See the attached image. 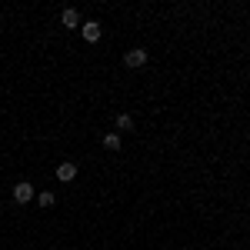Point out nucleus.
I'll list each match as a JSON object with an SVG mask.
<instances>
[{"instance_id": "f257e3e1", "label": "nucleus", "mask_w": 250, "mask_h": 250, "mask_svg": "<svg viewBox=\"0 0 250 250\" xmlns=\"http://www.w3.org/2000/svg\"><path fill=\"white\" fill-rule=\"evenodd\" d=\"M14 200H17V204H30V200H34V184H27V180L14 184Z\"/></svg>"}, {"instance_id": "f03ea898", "label": "nucleus", "mask_w": 250, "mask_h": 250, "mask_svg": "<svg viewBox=\"0 0 250 250\" xmlns=\"http://www.w3.org/2000/svg\"><path fill=\"white\" fill-rule=\"evenodd\" d=\"M124 63H127L130 70H134V67H144V63H147V50H140V47L127 50V54H124Z\"/></svg>"}, {"instance_id": "7ed1b4c3", "label": "nucleus", "mask_w": 250, "mask_h": 250, "mask_svg": "<svg viewBox=\"0 0 250 250\" xmlns=\"http://www.w3.org/2000/svg\"><path fill=\"white\" fill-rule=\"evenodd\" d=\"M80 34H83V40H87V43H97L104 30H100V23H97V20H87V23L80 27Z\"/></svg>"}, {"instance_id": "20e7f679", "label": "nucleus", "mask_w": 250, "mask_h": 250, "mask_svg": "<svg viewBox=\"0 0 250 250\" xmlns=\"http://www.w3.org/2000/svg\"><path fill=\"white\" fill-rule=\"evenodd\" d=\"M74 177H77V164H70V160H63V164L57 167V180H63V184H70Z\"/></svg>"}, {"instance_id": "39448f33", "label": "nucleus", "mask_w": 250, "mask_h": 250, "mask_svg": "<svg viewBox=\"0 0 250 250\" xmlns=\"http://www.w3.org/2000/svg\"><path fill=\"white\" fill-rule=\"evenodd\" d=\"M60 23H63V27H70V30H74V27H80V14H77V10H74V7H67V10H63V14H60Z\"/></svg>"}, {"instance_id": "423d86ee", "label": "nucleus", "mask_w": 250, "mask_h": 250, "mask_svg": "<svg viewBox=\"0 0 250 250\" xmlns=\"http://www.w3.org/2000/svg\"><path fill=\"white\" fill-rule=\"evenodd\" d=\"M104 147H107V150H120V147H124L120 134H104Z\"/></svg>"}, {"instance_id": "0eeeda50", "label": "nucleus", "mask_w": 250, "mask_h": 250, "mask_svg": "<svg viewBox=\"0 0 250 250\" xmlns=\"http://www.w3.org/2000/svg\"><path fill=\"white\" fill-rule=\"evenodd\" d=\"M117 130H134V117L130 114H117Z\"/></svg>"}, {"instance_id": "6e6552de", "label": "nucleus", "mask_w": 250, "mask_h": 250, "mask_svg": "<svg viewBox=\"0 0 250 250\" xmlns=\"http://www.w3.org/2000/svg\"><path fill=\"white\" fill-rule=\"evenodd\" d=\"M37 204H40V207H54V190H43V193H37Z\"/></svg>"}]
</instances>
